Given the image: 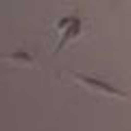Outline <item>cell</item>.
<instances>
[{
	"label": "cell",
	"mask_w": 131,
	"mask_h": 131,
	"mask_svg": "<svg viewBox=\"0 0 131 131\" xmlns=\"http://www.w3.org/2000/svg\"><path fill=\"white\" fill-rule=\"evenodd\" d=\"M68 74L74 77L79 83H83L85 88H90L92 92L96 94H103V96H109V98H122V101H131V94L125 92V90L116 88V85L107 83L105 79H98V77H90V74H83V72H77V70H68Z\"/></svg>",
	"instance_id": "obj_1"
},
{
	"label": "cell",
	"mask_w": 131,
	"mask_h": 131,
	"mask_svg": "<svg viewBox=\"0 0 131 131\" xmlns=\"http://www.w3.org/2000/svg\"><path fill=\"white\" fill-rule=\"evenodd\" d=\"M79 33H81V20L74 15V18H72V22L63 28V35H61V39H59V44H57V48H55V52H52V55L61 52V48H66L74 37H79Z\"/></svg>",
	"instance_id": "obj_2"
},
{
	"label": "cell",
	"mask_w": 131,
	"mask_h": 131,
	"mask_svg": "<svg viewBox=\"0 0 131 131\" xmlns=\"http://www.w3.org/2000/svg\"><path fill=\"white\" fill-rule=\"evenodd\" d=\"M0 61H15V63H24V66H35V57L26 50H15L7 57H0Z\"/></svg>",
	"instance_id": "obj_3"
}]
</instances>
